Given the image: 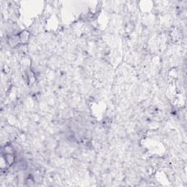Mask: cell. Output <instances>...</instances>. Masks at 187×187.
Wrapping results in <instances>:
<instances>
[{"label": "cell", "mask_w": 187, "mask_h": 187, "mask_svg": "<svg viewBox=\"0 0 187 187\" xmlns=\"http://www.w3.org/2000/svg\"><path fill=\"white\" fill-rule=\"evenodd\" d=\"M5 159H6L7 163L8 164H11L14 162V160H15V158L13 156V155L12 154H6V156H5Z\"/></svg>", "instance_id": "cell-1"}]
</instances>
